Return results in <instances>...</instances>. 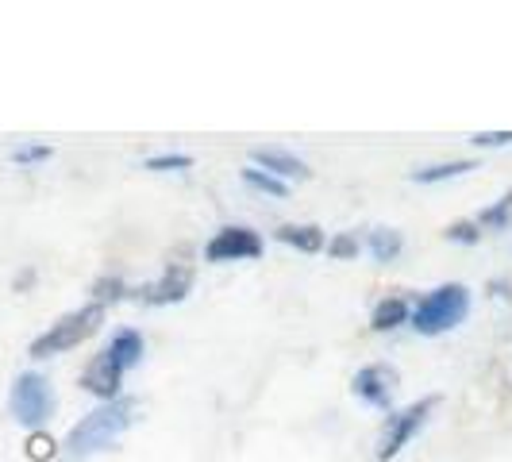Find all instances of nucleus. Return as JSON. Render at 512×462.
<instances>
[{
  "label": "nucleus",
  "mask_w": 512,
  "mask_h": 462,
  "mask_svg": "<svg viewBox=\"0 0 512 462\" xmlns=\"http://www.w3.org/2000/svg\"><path fill=\"white\" fill-rule=\"evenodd\" d=\"M135 420H139V401H135V397L104 401L101 409H93L81 424H74V432L66 436V451H70L74 459L97 455V451L112 447L116 439L124 436Z\"/></svg>",
  "instance_id": "f257e3e1"
},
{
  "label": "nucleus",
  "mask_w": 512,
  "mask_h": 462,
  "mask_svg": "<svg viewBox=\"0 0 512 462\" xmlns=\"http://www.w3.org/2000/svg\"><path fill=\"white\" fill-rule=\"evenodd\" d=\"M470 312V289L466 285H439L436 293H428L416 312H412V328L420 335H439V332H451L455 324L466 320Z\"/></svg>",
  "instance_id": "f03ea898"
},
{
  "label": "nucleus",
  "mask_w": 512,
  "mask_h": 462,
  "mask_svg": "<svg viewBox=\"0 0 512 462\" xmlns=\"http://www.w3.org/2000/svg\"><path fill=\"white\" fill-rule=\"evenodd\" d=\"M104 324V305H85L62 316L58 324H51V332H43L35 343H31V359H51V355H62L77 343H85L89 335Z\"/></svg>",
  "instance_id": "7ed1b4c3"
},
{
  "label": "nucleus",
  "mask_w": 512,
  "mask_h": 462,
  "mask_svg": "<svg viewBox=\"0 0 512 462\" xmlns=\"http://www.w3.org/2000/svg\"><path fill=\"white\" fill-rule=\"evenodd\" d=\"M8 405H12V416L27 424V428H39L54 409V393H51V382L43 378V374H20L16 385H12V397H8Z\"/></svg>",
  "instance_id": "20e7f679"
},
{
  "label": "nucleus",
  "mask_w": 512,
  "mask_h": 462,
  "mask_svg": "<svg viewBox=\"0 0 512 462\" xmlns=\"http://www.w3.org/2000/svg\"><path fill=\"white\" fill-rule=\"evenodd\" d=\"M432 409H436V397H424V401H416L409 409H401L397 416H389V424H385V432H382V443H378V459L389 462L393 455H401V447L424 428V420H428Z\"/></svg>",
  "instance_id": "39448f33"
},
{
  "label": "nucleus",
  "mask_w": 512,
  "mask_h": 462,
  "mask_svg": "<svg viewBox=\"0 0 512 462\" xmlns=\"http://www.w3.org/2000/svg\"><path fill=\"white\" fill-rule=\"evenodd\" d=\"M262 255V239L251 228H224L205 247L208 262H243V258Z\"/></svg>",
  "instance_id": "423d86ee"
},
{
  "label": "nucleus",
  "mask_w": 512,
  "mask_h": 462,
  "mask_svg": "<svg viewBox=\"0 0 512 462\" xmlns=\"http://www.w3.org/2000/svg\"><path fill=\"white\" fill-rule=\"evenodd\" d=\"M393 389H397V370L385 366V362H374V366H366V370L355 374V393H359L366 405L385 409L389 397H393Z\"/></svg>",
  "instance_id": "0eeeda50"
},
{
  "label": "nucleus",
  "mask_w": 512,
  "mask_h": 462,
  "mask_svg": "<svg viewBox=\"0 0 512 462\" xmlns=\"http://www.w3.org/2000/svg\"><path fill=\"white\" fill-rule=\"evenodd\" d=\"M120 378H124V370L101 351V355L93 359V366L81 374V385H85L89 393H97L101 401H116V397H120Z\"/></svg>",
  "instance_id": "6e6552de"
},
{
  "label": "nucleus",
  "mask_w": 512,
  "mask_h": 462,
  "mask_svg": "<svg viewBox=\"0 0 512 462\" xmlns=\"http://www.w3.org/2000/svg\"><path fill=\"white\" fill-rule=\"evenodd\" d=\"M193 285V270L189 266H166V274L154 285H147V301L151 305H174V301H185Z\"/></svg>",
  "instance_id": "1a4fd4ad"
},
{
  "label": "nucleus",
  "mask_w": 512,
  "mask_h": 462,
  "mask_svg": "<svg viewBox=\"0 0 512 462\" xmlns=\"http://www.w3.org/2000/svg\"><path fill=\"white\" fill-rule=\"evenodd\" d=\"M251 162L262 166L270 178H308V166L301 158H293L289 151H278V147H255L251 151Z\"/></svg>",
  "instance_id": "9d476101"
},
{
  "label": "nucleus",
  "mask_w": 512,
  "mask_h": 462,
  "mask_svg": "<svg viewBox=\"0 0 512 462\" xmlns=\"http://www.w3.org/2000/svg\"><path fill=\"white\" fill-rule=\"evenodd\" d=\"M104 355L116 362L120 370H131L135 362L143 359V339H139V332H131L128 328V332H120L108 347H104Z\"/></svg>",
  "instance_id": "9b49d317"
},
{
  "label": "nucleus",
  "mask_w": 512,
  "mask_h": 462,
  "mask_svg": "<svg viewBox=\"0 0 512 462\" xmlns=\"http://www.w3.org/2000/svg\"><path fill=\"white\" fill-rule=\"evenodd\" d=\"M278 239L282 243H289V247H297V251H305V255H316L320 247H324V231L312 228V224H285V228H278Z\"/></svg>",
  "instance_id": "f8f14e48"
},
{
  "label": "nucleus",
  "mask_w": 512,
  "mask_h": 462,
  "mask_svg": "<svg viewBox=\"0 0 512 462\" xmlns=\"http://www.w3.org/2000/svg\"><path fill=\"white\" fill-rule=\"evenodd\" d=\"M405 320H409V305H405L401 297H385L382 305L374 308L370 328H374V332H393V328H401Z\"/></svg>",
  "instance_id": "ddd939ff"
},
{
  "label": "nucleus",
  "mask_w": 512,
  "mask_h": 462,
  "mask_svg": "<svg viewBox=\"0 0 512 462\" xmlns=\"http://www.w3.org/2000/svg\"><path fill=\"white\" fill-rule=\"evenodd\" d=\"M470 170H478V162L462 158V162H443V166H428V170H416V174H412V181H424V185H432V181L462 178V174H470Z\"/></svg>",
  "instance_id": "4468645a"
},
{
  "label": "nucleus",
  "mask_w": 512,
  "mask_h": 462,
  "mask_svg": "<svg viewBox=\"0 0 512 462\" xmlns=\"http://www.w3.org/2000/svg\"><path fill=\"white\" fill-rule=\"evenodd\" d=\"M370 251H374L378 262H393V258L401 255V231L378 228L374 235H370Z\"/></svg>",
  "instance_id": "2eb2a0df"
},
{
  "label": "nucleus",
  "mask_w": 512,
  "mask_h": 462,
  "mask_svg": "<svg viewBox=\"0 0 512 462\" xmlns=\"http://www.w3.org/2000/svg\"><path fill=\"white\" fill-rule=\"evenodd\" d=\"M509 220H512V193H505V197L489 208V212L478 216V228H505Z\"/></svg>",
  "instance_id": "dca6fc26"
},
{
  "label": "nucleus",
  "mask_w": 512,
  "mask_h": 462,
  "mask_svg": "<svg viewBox=\"0 0 512 462\" xmlns=\"http://www.w3.org/2000/svg\"><path fill=\"white\" fill-rule=\"evenodd\" d=\"M243 181L247 185H255L262 193H274V197H285V185L278 178H270V174H262V170H243Z\"/></svg>",
  "instance_id": "f3484780"
},
{
  "label": "nucleus",
  "mask_w": 512,
  "mask_h": 462,
  "mask_svg": "<svg viewBox=\"0 0 512 462\" xmlns=\"http://www.w3.org/2000/svg\"><path fill=\"white\" fill-rule=\"evenodd\" d=\"M54 455V439L51 436H43V432H35V436L27 439V459H35V462H47Z\"/></svg>",
  "instance_id": "a211bd4d"
},
{
  "label": "nucleus",
  "mask_w": 512,
  "mask_h": 462,
  "mask_svg": "<svg viewBox=\"0 0 512 462\" xmlns=\"http://www.w3.org/2000/svg\"><path fill=\"white\" fill-rule=\"evenodd\" d=\"M189 166H193L189 154H162V158H151V162H147V170H189Z\"/></svg>",
  "instance_id": "6ab92c4d"
},
{
  "label": "nucleus",
  "mask_w": 512,
  "mask_h": 462,
  "mask_svg": "<svg viewBox=\"0 0 512 462\" xmlns=\"http://www.w3.org/2000/svg\"><path fill=\"white\" fill-rule=\"evenodd\" d=\"M447 239H455V243H478L482 231H478V224H466V220H462V224H451V228H447Z\"/></svg>",
  "instance_id": "aec40b11"
},
{
  "label": "nucleus",
  "mask_w": 512,
  "mask_h": 462,
  "mask_svg": "<svg viewBox=\"0 0 512 462\" xmlns=\"http://www.w3.org/2000/svg\"><path fill=\"white\" fill-rule=\"evenodd\" d=\"M93 293H97L101 301H120V297H124V282H120V278H101V282L93 285Z\"/></svg>",
  "instance_id": "412c9836"
},
{
  "label": "nucleus",
  "mask_w": 512,
  "mask_h": 462,
  "mask_svg": "<svg viewBox=\"0 0 512 462\" xmlns=\"http://www.w3.org/2000/svg\"><path fill=\"white\" fill-rule=\"evenodd\" d=\"M328 251H332L335 258H355L359 255V239H355V235H339Z\"/></svg>",
  "instance_id": "4be33fe9"
},
{
  "label": "nucleus",
  "mask_w": 512,
  "mask_h": 462,
  "mask_svg": "<svg viewBox=\"0 0 512 462\" xmlns=\"http://www.w3.org/2000/svg\"><path fill=\"white\" fill-rule=\"evenodd\" d=\"M478 147H501V143H512V131H486V135H474Z\"/></svg>",
  "instance_id": "5701e85b"
},
{
  "label": "nucleus",
  "mask_w": 512,
  "mask_h": 462,
  "mask_svg": "<svg viewBox=\"0 0 512 462\" xmlns=\"http://www.w3.org/2000/svg\"><path fill=\"white\" fill-rule=\"evenodd\" d=\"M51 154V147H24V151H16L12 158L16 162H39V158H47Z\"/></svg>",
  "instance_id": "b1692460"
}]
</instances>
